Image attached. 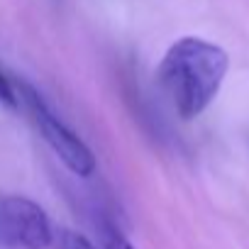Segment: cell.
Returning a JSON list of instances; mask_svg holds the SVG:
<instances>
[{"instance_id":"6da1fadb","label":"cell","mask_w":249,"mask_h":249,"mask_svg":"<svg viewBox=\"0 0 249 249\" xmlns=\"http://www.w3.org/2000/svg\"><path fill=\"white\" fill-rule=\"evenodd\" d=\"M227 69L230 56L222 47L200 37H181L166 49L157 81L171 107L183 120H193L215 100Z\"/></svg>"},{"instance_id":"7a4b0ae2","label":"cell","mask_w":249,"mask_h":249,"mask_svg":"<svg viewBox=\"0 0 249 249\" xmlns=\"http://www.w3.org/2000/svg\"><path fill=\"white\" fill-rule=\"evenodd\" d=\"M15 93H18V103H22L32 117V122L37 124L39 135L44 137V142L54 149V154L78 176H90L95 171V157L93 152L86 147V142L69 127L64 120H59L52 107L42 100V95L25 81L13 83Z\"/></svg>"},{"instance_id":"3957f363","label":"cell","mask_w":249,"mask_h":249,"mask_svg":"<svg viewBox=\"0 0 249 249\" xmlns=\"http://www.w3.org/2000/svg\"><path fill=\"white\" fill-rule=\"evenodd\" d=\"M54 232L47 213L30 198H0V249H49Z\"/></svg>"},{"instance_id":"277c9868","label":"cell","mask_w":249,"mask_h":249,"mask_svg":"<svg viewBox=\"0 0 249 249\" xmlns=\"http://www.w3.org/2000/svg\"><path fill=\"white\" fill-rule=\"evenodd\" d=\"M98 232H100V244H103V249H135V247L130 244V239L124 237L115 225H110V222H100V225H98Z\"/></svg>"},{"instance_id":"5b68a950","label":"cell","mask_w":249,"mask_h":249,"mask_svg":"<svg viewBox=\"0 0 249 249\" xmlns=\"http://www.w3.org/2000/svg\"><path fill=\"white\" fill-rule=\"evenodd\" d=\"M54 247H56V249H95L83 234L71 232V230H61V232L54 237Z\"/></svg>"},{"instance_id":"8992f818","label":"cell","mask_w":249,"mask_h":249,"mask_svg":"<svg viewBox=\"0 0 249 249\" xmlns=\"http://www.w3.org/2000/svg\"><path fill=\"white\" fill-rule=\"evenodd\" d=\"M0 103L8 105V107H18V93H15V86L13 81H8V76L0 71Z\"/></svg>"}]
</instances>
